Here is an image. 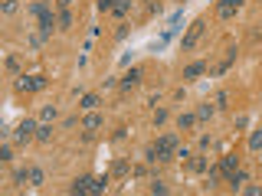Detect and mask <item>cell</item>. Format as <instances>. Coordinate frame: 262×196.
I'll return each mask as SVG.
<instances>
[{"mask_svg":"<svg viewBox=\"0 0 262 196\" xmlns=\"http://www.w3.org/2000/svg\"><path fill=\"white\" fill-rule=\"evenodd\" d=\"M226 105H230V92H220L216 95V108H226Z\"/></svg>","mask_w":262,"mask_h":196,"instance_id":"29","label":"cell"},{"mask_svg":"<svg viewBox=\"0 0 262 196\" xmlns=\"http://www.w3.org/2000/svg\"><path fill=\"white\" fill-rule=\"evenodd\" d=\"M197 124V111H184V115H177V128L181 131H190Z\"/></svg>","mask_w":262,"mask_h":196,"instance_id":"12","label":"cell"},{"mask_svg":"<svg viewBox=\"0 0 262 196\" xmlns=\"http://www.w3.org/2000/svg\"><path fill=\"white\" fill-rule=\"evenodd\" d=\"M36 128H39V124L33 121V118H23L20 128H17V144H26L30 137H36Z\"/></svg>","mask_w":262,"mask_h":196,"instance_id":"4","label":"cell"},{"mask_svg":"<svg viewBox=\"0 0 262 196\" xmlns=\"http://www.w3.org/2000/svg\"><path fill=\"white\" fill-rule=\"evenodd\" d=\"M141 75H144V72H141L138 66H135V69H128V72L121 75L118 88H121V92H131V88H138V85H141Z\"/></svg>","mask_w":262,"mask_h":196,"instance_id":"5","label":"cell"},{"mask_svg":"<svg viewBox=\"0 0 262 196\" xmlns=\"http://www.w3.org/2000/svg\"><path fill=\"white\" fill-rule=\"evenodd\" d=\"M0 10H4L7 17H13V13L20 10V4H17V0H4V7H0Z\"/></svg>","mask_w":262,"mask_h":196,"instance_id":"24","label":"cell"},{"mask_svg":"<svg viewBox=\"0 0 262 196\" xmlns=\"http://www.w3.org/2000/svg\"><path fill=\"white\" fill-rule=\"evenodd\" d=\"M112 4H115V0H99V10L108 13V10H112Z\"/></svg>","mask_w":262,"mask_h":196,"instance_id":"33","label":"cell"},{"mask_svg":"<svg viewBox=\"0 0 262 196\" xmlns=\"http://www.w3.org/2000/svg\"><path fill=\"white\" fill-rule=\"evenodd\" d=\"M56 20H59V30H72V10H59Z\"/></svg>","mask_w":262,"mask_h":196,"instance_id":"19","label":"cell"},{"mask_svg":"<svg viewBox=\"0 0 262 196\" xmlns=\"http://www.w3.org/2000/svg\"><path fill=\"white\" fill-rule=\"evenodd\" d=\"M226 183L233 186V190H243V183H246V170H233V173H226Z\"/></svg>","mask_w":262,"mask_h":196,"instance_id":"11","label":"cell"},{"mask_svg":"<svg viewBox=\"0 0 262 196\" xmlns=\"http://www.w3.org/2000/svg\"><path fill=\"white\" fill-rule=\"evenodd\" d=\"M56 7H59V10H69V7H72V0H56Z\"/></svg>","mask_w":262,"mask_h":196,"instance_id":"34","label":"cell"},{"mask_svg":"<svg viewBox=\"0 0 262 196\" xmlns=\"http://www.w3.org/2000/svg\"><path fill=\"white\" fill-rule=\"evenodd\" d=\"M203 30H206V20H203V17H197L194 23H190V30L184 33V43H181V49H184V53H190V49H194V46L200 43V36H203Z\"/></svg>","mask_w":262,"mask_h":196,"instance_id":"1","label":"cell"},{"mask_svg":"<svg viewBox=\"0 0 262 196\" xmlns=\"http://www.w3.org/2000/svg\"><path fill=\"white\" fill-rule=\"evenodd\" d=\"M239 7H243V0H220V4H216V17L220 20H233Z\"/></svg>","mask_w":262,"mask_h":196,"instance_id":"6","label":"cell"},{"mask_svg":"<svg viewBox=\"0 0 262 196\" xmlns=\"http://www.w3.org/2000/svg\"><path fill=\"white\" fill-rule=\"evenodd\" d=\"M46 85H50L46 75H20L17 79V92H43Z\"/></svg>","mask_w":262,"mask_h":196,"instance_id":"2","label":"cell"},{"mask_svg":"<svg viewBox=\"0 0 262 196\" xmlns=\"http://www.w3.org/2000/svg\"><path fill=\"white\" fill-rule=\"evenodd\" d=\"M30 13L39 20V17H46V13H53V10H50V4H46V0H36V4H30Z\"/></svg>","mask_w":262,"mask_h":196,"instance_id":"18","label":"cell"},{"mask_svg":"<svg viewBox=\"0 0 262 196\" xmlns=\"http://www.w3.org/2000/svg\"><path fill=\"white\" fill-rule=\"evenodd\" d=\"M128 36V23H118V30H115V39H125Z\"/></svg>","mask_w":262,"mask_h":196,"instance_id":"32","label":"cell"},{"mask_svg":"<svg viewBox=\"0 0 262 196\" xmlns=\"http://www.w3.org/2000/svg\"><path fill=\"white\" fill-rule=\"evenodd\" d=\"M174 151H177V137H174V134H164V137H157V144H154L157 160H174Z\"/></svg>","mask_w":262,"mask_h":196,"instance_id":"3","label":"cell"},{"mask_svg":"<svg viewBox=\"0 0 262 196\" xmlns=\"http://www.w3.org/2000/svg\"><path fill=\"white\" fill-rule=\"evenodd\" d=\"M99 105H102L99 95H82V98H79V108H85V111H95Z\"/></svg>","mask_w":262,"mask_h":196,"instance_id":"15","label":"cell"},{"mask_svg":"<svg viewBox=\"0 0 262 196\" xmlns=\"http://www.w3.org/2000/svg\"><path fill=\"white\" fill-rule=\"evenodd\" d=\"M203 72H206V62L200 59V62H190V66H184V75H181V79H184V82H194V79H200Z\"/></svg>","mask_w":262,"mask_h":196,"instance_id":"7","label":"cell"},{"mask_svg":"<svg viewBox=\"0 0 262 196\" xmlns=\"http://www.w3.org/2000/svg\"><path fill=\"white\" fill-rule=\"evenodd\" d=\"M151 193H167V183L164 180H151Z\"/></svg>","mask_w":262,"mask_h":196,"instance_id":"26","label":"cell"},{"mask_svg":"<svg viewBox=\"0 0 262 196\" xmlns=\"http://www.w3.org/2000/svg\"><path fill=\"white\" fill-rule=\"evenodd\" d=\"M249 151H262V128L249 134Z\"/></svg>","mask_w":262,"mask_h":196,"instance_id":"23","label":"cell"},{"mask_svg":"<svg viewBox=\"0 0 262 196\" xmlns=\"http://www.w3.org/2000/svg\"><path fill=\"white\" fill-rule=\"evenodd\" d=\"M164 121H167V108H157L154 111V124H164Z\"/></svg>","mask_w":262,"mask_h":196,"instance_id":"28","label":"cell"},{"mask_svg":"<svg viewBox=\"0 0 262 196\" xmlns=\"http://www.w3.org/2000/svg\"><path fill=\"white\" fill-rule=\"evenodd\" d=\"M36 141H39V144H50V141H53V124H50V121H43V124L36 128Z\"/></svg>","mask_w":262,"mask_h":196,"instance_id":"14","label":"cell"},{"mask_svg":"<svg viewBox=\"0 0 262 196\" xmlns=\"http://www.w3.org/2000/svg\"><path fill=\"white\" fill-rule=\"evenodd\" d=\"M131 10V0H115V4H112V10H108V13H112V17H125V13Z\"/></svg>","mask_w":262,"mask_h":196,"instance_id":"16","label":"cell"},{"mask_svg":"<svg viewBox=\"0 0 262 196\" xmlns=\"http://www.w3.org/2000/svg\"><path fill=\"white\" fill-rule=\"evenodd\" d=\"M236 167H239V157H236V154H226V157L220 160V170H223V177H226V173H233Z\"/></svg>","mask_w":262,"mask_h":196,"instance_id":"13","label":"cell"},{"mask_svg":"<svg viewBox=\"0 0 262 196\" xmlns=\"http://www.w3.org/2000/svg\"><path fill=\"white\" fill-rule=\"evenodd\" d=\"M0 160H13V147H7V144L0 147Z\"/></svg>","mask_w":262,"mask_h":196,"instance_id":"31","label":"cell"},{"mask_svg":"<svg viewBox=\"0 0 262 196\" xmlns=\"http://www.w3.org/2000/svg\"><path fill=\"white\" fill-rule=\"evenodd\" d=\"M213 111H216V105L203 102V105H200V108H197V121H210V118H213Z\"/></svg>","mask_w":262,"mask_h":196,"instance_id":"17","label":"cell"},{"mask_svg":"<svg viewBox=\"0 0 262 196\" xmlns=\"http://www.w3.org/2000/svg\"><path fill=\"white\" fill-rule=\"evenodd\" d=\"M112 177H128V160H115V164H112Z\"/></svg>","mask_w":262,"mask_h":196,"instance_id":"21","label":"cell"},{"mask_svg":"<svg viewBox=\"0 0 262 196\" xmlns=\"http://www.w3.org/2000/svg\"><path fill=\"white\" fill-rule=\"evenodd\" d=\"M13 183H30V170H17L13 173Z\"/></svg>","mask_w":262,"mask_h":196,"instance_id":"25","label":"cell"},{"mask_svg":"<svg viewBox=\"0 0 262 196\" xmlns=\"http://www.w3.org/2000/svg\"><path fill=\"white\" fill-rule=\"evenodd\" d=\"M82 128H85V134H95V131L102 128V115L99 111H89V115L82 118Z\"/></svg>","mask_w":262,"mask_h":196,"instance_id":"9","label":"cell"},{"mask_svg":"<svg viewBox=\"0 0 262 196\" xmlns=\"http://www.w3.org/2000/svg\"><path fill=\"white\" fill-rule=\"evenodd\" d=\"M92 186H95V177H79V180H72V186H69V190L79 196V193H92Z\"/></svg>","mask_w":262,"mask_h":196,"instance_id":"10","label":"cell"},{"mask_svg":"<svg viewBox=\"0 0 262 196\" xmlns=\"http://www.w3.org/2000/svg\"><path fill=\"white\" fill-rule=\"evenodd\" d=\"M53 118H56V105H46V108H43V121H53Z\"/></svg>","mask_w":262,"mask_h":196,"instance_id":"27","label":"cell"},{"mask_svg":"<svg viewBox=\"0 0 262 196\" xmlns=\"http://www.w3.org/2000/svg\"><path fill=\"white\" fill-rule=\"evenodd\" d=\"M46 183V173L39 167H30V186H43Z\"/></svg>","mask_w":262,"mask_h":196,"instance_id":"20","label":"cell"},{"mask_svg":"<svg viewBox=\"0 0 262 196\" xmlns=\"http://www.w3.org/2000/svg\"><path fill=\"white\" fill-rule=\"evenodd\" d=\"M7 69H10V72H20V59H17V56H10V59H7Z\"/></svg>","mask_w":262,"mask_h":196,"instance_id":"30","label":"cell"},{"mask_svg":"<svg viewBox=\"0 0 262 196\" xmlns=\"http://www.w3.org/2000/svg\"><path fill=\"white\" fill-rule=\"evenodd\" d=\"M190 173H203L206 170V157H190Z\"/></svg>","mask_w":262,"mask_h":196,"instance_id":"22","label":"cell"},{"mask_svg":"<svg viewBox=\"0 0 262 196\" xmlns=\"http://www.w3.org/2000/svg\"><path fill=\"white\" fill-rule=\"evenodd\" d=\"M53 30H59V20L53 17V13L39 17V36H46V39H50V36H53Z\"/></svg>","mask_w":262,"mask_h":196,"instance_id":"8","label":"cell"}]
</instances>
